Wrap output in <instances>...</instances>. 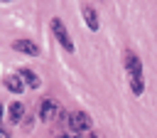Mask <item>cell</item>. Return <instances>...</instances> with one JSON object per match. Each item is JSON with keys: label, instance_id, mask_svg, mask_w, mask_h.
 <instances>
[{"label": "cell", "instance_id": "1", "mask_svg": "<svg viewBox=\"0 0 157 138\" xmlns=\"http://www.w3.org/2000/svg\"><path fill=\"white\" fill-rule=\"evenodd\" d=\"M66 121H69V126H71V131H74L76 136L91 133V128H93V123H91V116H88V113H83V111L69 113V116H66Z\"/></svg>", "mask_w": 157, "mask_h": 138}, {"label": "cell", "instance_id": "2", "mask_svg": "<svg viewBox=\"0 0 157 138\" xmlns=\"http://www.w3.org/2000/svg\"><path fill=\"white\" fill-rule=\"evenodd\" d=\"M52 32H54V37L59 39V44H61L66 52H74V42H71V37H69V32H66V25H64L59 17L52 20Z\"/></svg>", "mask_w": 157, "mask_h": 138}, {"label": "cell", "instance_id": "3", "mask_svg": "<svg viewBox=\"0 0 157 138\" xmlns=\"http://www.w3.org/2000/svg\"><path fill=\"white\" fill-rule=\"evenodd\" d=\"M125 71H128L130 81L132 79H142V62L132 49H125Z\"/></svg>", "mask_w": 157, "mask_h": 138}, {"label": "cell", "instance_id": "4", "mask_svg": "<svg viewBox=\"0 0 157 138\" xmlns=\"http://www.w3.org/2000/svg\"><path fill=\"white\" fill-rule=\"evenodd\" d=\"M59 104L54 101V99H42V104H39V118L42 121H52V118H56L59 116Z\"/></svg>", "mask_w": 157, "mask_h": 138}, {"label": "cell", "instance_id": "5", "mask_svg": "<svg viewBox=\"0 0 157 138\" xmlns=\"http://www.w3.org/2000/svg\"><path fill=\"white\" fill-rule=\"evenodd\" d=\"M81 10H83V20H86L88 30H91V32H96V30H98V12H96V7H93V5H88V2H83V5H81Z\"/></svg>", "mask_w": 157, "mask_h": 138}, {"label": "cell", "instance_id": "6", "mask_svg": "<svg viewBox=\"0 0 157 138\" xmlns=\"http://www.w3.org/2000/svg\"><path fill=\"white\" fill-rule=\"evenodd\" d=\"M12 49L25 52V54H29V57H37V54H39V47H37L34 42H29V39H15V42H12Z\"/></svg>", "mask_w": 157, "mask_h": 138}, {"label": "cell", "instance_id": "7", "mask_svg": "<svg viewBox=\"0 0 157 138\" xmlns=\"http://www.w3.org/2000/svg\"><path fill=\"white\" fill-rule=\"evenodd\" d=\"M5 89L12 94H22L25 91V81L20 79V74H7L5 76Z\"/></svg>", "mask_w": 157, "mask_h": 138}, {"label": "cell", "instance_id": "8", "mask_svg": "<svg viewBox=\"0 0 157 138\" xmlns=\"http://www.w3.org/2000/svg\"><path fill=\"white\" fill-rule=\"evenodd\" d=\"M20 79H22L29 89H39V76H37L32 69H20Z\"/></svg>", "mask_w": 157, "mask_h": 138}, {"label": "cell", "instance_id": "9", "mask_svg": "<svg viewBox=\"0 0 157 138\" xmlns=\"http://www.w3.org/2000/svg\"><path fill=\"white\" fill-rule=\"evenodd\" d=\"M7 111H10V121H12V123H20V121L25 118V106H22L20 101H12Z\"/></svg>", "mask_w": 157, "mask_h": 138}, {"label": "cell", "instance_id": "10", "mask_svg": "<svg viewBox=\"0 0 157 138\" xmlns=\"http://www.w3.org/2000/svg\"><path fill=\"white\" fill-rule=\"evenodd\" d=\"M130 89H132L135 96H142V91H145V81H142V79H132V81H130Z\"/></svg>", "mask_w": 157, "mask_h": 138}, {"label": "cell", "instance_id": "11", "mask_svg": "<svg viewBox=\"0 0 157 138\" xmlns=\"http://www.w3.org/2000/svg\"><path fill=\"white\" fill-rule=\"evenodd\" d=\"M59 138H81V136H76V133H59Z\"/></svg>", "mask_w": 157, "mask_h": 138}, {"label": "cell", "instance_id": "12", "mask_svg": "<svg viewBox=\"0 0 157 138\" xmlns=\"http://www.w3.org/2000/svg\"><path fill=\"white\" fill-rule=\"evenodd\" d=\"M0 138H10V133H7V131H5L2 126H0Z\"/></svg>", "mask_w": 157, "mask_h": 138}, {"label": "cell", "instance_id": "13", "mask_svg": "<svg viewBox=\"0 0 157 138\" xmlns=\"http://www.w3.org/2000/svg\"><path fill=\"white\" fill-rule=\"evenodd\" d=\"M0 118H2V104H0Z\"/></svg>", "mask_w": 157, "mask_h": 138}]
</instances>
